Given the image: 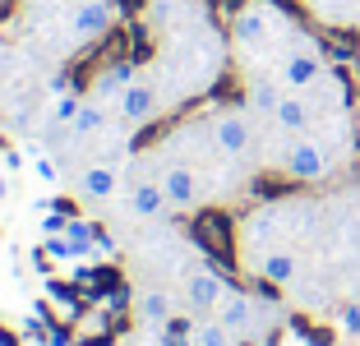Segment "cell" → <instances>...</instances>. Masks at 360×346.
<instances>
[{
    "mask_svg": "<svg viewBox=\"0 0 360 346\" xmlns=\"http://www.w3.org/2000/svg\"><path fill=\"white\" fill-rule=\"evenodd\" d=\"M79 106H84V102H79V97H60V102H56V120H60V125H75V115H79Z\"/></svg>",
    "mask_w": 360,
    "mask_h": 346,
    "instance_id": "obj_21",
    "label": "cell"
},
{
    "mask_svg": "<svg viewBox=\"0 0 360 346\" xmlns=\"http://www.w3.org/2000/svg\"><path fill=\"white\" fill-rule=\"evenodd\" d=\"M102 129H106V106L88 97V102L79 106V115H75V134H79V139H97Z\"/></svg>",
    "mask_w": 360,
    "mask_h": 346,
    "instance_id": "obj_17",
    "label": "cell"
},
{
    "mask_svg": "<svg viewBox=\"0 0 360 346\" xmlns=\"http://www.w3.org/2000/svg\"><path fill=\"white\" fill-rule=\"evenodd\" d=\"M65 241L75 245V250H88V241H93V226H88V222H70V226H65Z\"/></svg>",
    "mask_w": 360,
    "mask_h": 346,
    "instance_id": "obj_20",
    "label": "cell"
},
{
    "mask_svg": "<svg viewBox=\"0 0 360 346\" xmlns=\"http://www.w3.org/2000/svg\"><path fill=\"white\" fill-rule=\"evenodd\" d=\"M194 346H236V333L222 323V319H208V323H194Z\"/></svg>",
    "mask_w": 360,
    "mask_h": 346,
    "instance_id": "obj_18",
    "label": "cell"
},
{
    "mask_svg": "<svg viewBox=\"0 0 360 346\" xmlns=\"http://www.w3.org/2000/svg\"><path fill=\"white\" fill-rule=\"evenodd\" d=\"M171 14H176V0H153V5H148V19L158 23V28H167Z\"/></svg>",
    "mask_w": 360,
    "mask_h": 346,
    "instance_id": "obj_22",
    "label": "cell"
},
{
    "mask_svg": "<svg viewBox=\"0 0 360 346\" xmlns=\"http://www.w3.org/2000/svg\"><path fill=\"white\" fill-rule=\"evenodd\" d=\"M217 319H222V323L231 328L236 337L255 333V328H259V309H255V295H245V291H226V295H222V305H217Z\"/></svg>",
    "mask_w": 360,
    "mask_h": 346,
    "instance_id": "obj_10",
    "label": "cell"
},
{
    "mask_svg": "<svg viewBox=\"0 0 360 346\" xmlns=\"http://www.w3.org/2000/svg\"><path fill=\"white\" fill-rule=\"evenodd\" d=\"M226 291H231V286L212 273V268H199V273H190V282H185V300H190L194 314H212Z\"/></svg>",
    "mask_w": 360,
    "mask_h": 346,
    "instance_id": "obj_6",
    "label": "cell"
},
{
    "mask_svg": "<svg viewBox=\"0 0 360 346\" xmlns=\"http://www.w3.org/2000/svg\"><path fill=\"white\" fill-rule=\"evenodd\" d=\"M139 319H143V323H158V328H167L171 319V295L167 291H143L139 295Z\"/></svg>",
    "mask_w": 360,
    "mask_h": 346,
    "instance_id": "obj_15",
    "label": "cell"
},
{
    "mask_svg": "<svg viewBox=\"0 0 360 346\" xmlns=\"http://www.w3.org/2000/svg\"><path fill=\"white\" fill-rule=\"evenodd\" d=\"M273 19H277L273 5H245V10L236 14V23H231V37L240 46H264L268 32H273Z\"/></svg>",
    "mask_w": 360,
    "mask_h": 346,
    "instance_id": "obj_5",
    "label": "cell"
},
{
    "mask_svg": "<svg viewBox=\"0 0 360 346\" xmlns=\"http://www.w3.org/2000/svg\"><path fill=\"white\" fill-rule=\"evenodd\" d=\"M273 120L286 134H309V125H314V102H309L305 93H291V88H286L277 111H273Z\"/></svg>",
    "mask_w": 360,
    "mask_h": 346,
    "instance_id": "obj_9",
    "label": "cell"
},
{
    "mask_svg": "<svg viewBox=\"0 0 360 346\" xmlns=\"http://www.w3.org/2000/svg\"><path fill=\"white\" fill-rule=\"evenodd\" d=\"M356 217H360V194H356Z\"/></svg>",
    "mask_w": 360,
    "mask_h": 346,
    "instance_id": "obj_25",
    "label": "cell"
},
{
    "mask_svg": "<svg viewBox=\"0 0 360 346\" xmlns=\"http://www.w3.org/2000/svg\"><path fill=\"white\" fill-rule=\"evenodd\" d=\"M129 208H134V217H162V212L171 208L162 180H134V189H129Z\"/></svg>",
    "mask_w": 360,
    "mask_h": 346,
    "instance_id": "obj_12",
    "label": "cell"
},
{
    "mask_svg": "<svg viewBox=\"0 0 360 346\" xmlns=\"http://www.w3.org/2000/svg\"><path fill=\"white\" fill-rule=\"evenodd\" d=\"M282 93H286L282 84H268V79H259V84H250L245 102H250V111H259V115H273V111H277V102H282Z\"/></svg>",
    "mask_w": 360,
    "mask_h": 346,
    "instance_id": "obj_16",
    "label": "cell"
},
{
    "mask_svg": "<svg viewBox=\"0 0 360 346\" xmlns=\"http://www.w3.org/2000/svg\"><path fill=\"white\" fill-rule=\"evenodd\" d=\"M70 28H75L79 42H93L111 28V10H106V0H79L75 14H70Z\"/></svg>",
    "mask_w": 360,
    "mask_h": 346,
    "instance_id": "obj_11",
    "label": "cell"
},
{
    "mask_svg": "<svg viewBox=\"0 0 360 346\" xmlns=\"http://www.w3.org/2000/svg\"><path fill=\"white\" fill-rule=\"evenodd\" d=\"M134 84V65H111V70L102 74L93 84V102H102V106H111L116 111V102H120V93Z\"/></svg>",
    "mask_w": 360,
    "mask_h": 346,
    "instance_id": "obj_13",
    "label": "cell"
},
{
    "mask_svg": "<svg viewBox=\"0 0 360 346\" xmlns=\"http://www.w3.org/2000/svg\"><path fill=\"white\" fill-rule=\"evenodd\" d=\"M0 194H5V180H0Z\"/></svg>",
    "mask_w": 360,
    "mask_h": 346,
    "instance_id": "obj_26",
    "label": "cell"
},
{
    "mask_svg": "<svg viewBox=\"0 0 360 346\" xmlns=\"http://www.w3.org/2000/svg\"><path fill=\"white\" fill-rule=\"evenodd\" d=\"M32 171H37V180H46V185H56V180H60V167H56L51 158H37V162H32Z\"/></svg>",
    "mask_w": 360,
    "mask_h": 346,
    "instance_id": "obj_23",
    "label": "cell"
},
{
    "mask_svg": "<svg viewBox=\"0 0 360 346\" xmlns=\"http://www.w3.org/2000/svg\"><path fill=\"white\" fill-rule=\"evenodd\" d=\"M158 111H162V97H158V88L143 84V79H134L116 102V115L125 120V125H148Z\"/></svg>",
    "mask_w": 360,
    "mask_h": 346,
    "instance_id": "obj_4",
    "label": "cell"
},
{
    "mask_svg": "<svg viewBox=\"0 0 360 346\" xmlns=\"http://www.w3.org/2000/svg\"><path fill=\"white\" fill-rule=\"evenodd\" d=\"M208 129H212V148L222 158H245L250 143H255V129H250V115L245 111H217Z\"/></svg>",
    "mask_w": 360,
    "mask_h": 346,
    "instance_id": "obj_3",
    "label": "cell"
},
{
    "mask_svg": "<svg viewBox=\"0 0 360 346\" xmlns=\"http://www.w3.org/2000/svg\"><path fill=\"white\" fill-rule=\"evenodd\" d=\"M282 88H291V93H309V88L323 79V56H319L314 42H296L291 51L282 56Z\"/></svg>",
    "mask_w": 360,
    "mask_h": 346,
    "instance_id": "obj_2",
    "label": "cell"
},
{
    "mask_svg": "<svg viewBox=\"0 0 360 346\" xmlns=\"http://www.w3.org/2000/svg\"><path fill=\"white\" fill-rule=\"evenodd\" d=\"M65 226H70V222H65V217H46V222H42V231H51V236H60Z\"/></svg>",
    "mask_w": 360,
    "mask_h": 346,
    "instance_id": "obj_24",
    "label": "cell"
},
{
    "mask_svg": "<svg viewBox=\"0 0 360 346\" xmlns=\"http://www.w3.org/2000/svg\"><path fill=\"white\" fill-rule=\"evenodd\" d=\"M116 185H120V171L111 167V162H93V167H84L79 180H75L79 199H88V203H106L116 194Z\"/></svg>",
    "mask_w": 360,
    "mask_h": 346,
    "instance_id": "obj_8",
    "label": "cell"
},
{
    "mask_svg": "<svg viewBox=\"0 0 360 346\" xmlns=\"http://www.w3.org/2000/svg\"><path fill=\"white\" fill-rule=\"evenodd\" d=\"M338 333L342 337H360V305H342L338 309Z\"/></svg>",
    "mask_w": 360,
    "mask_h": 346,
    "instance_id": "obj_19",
    "label": "cell"
},
{
    "mask_svg": "<svg viewBox=\"0 0 360 346\" xmlns=\"http://www.w3.org/2000/svg\"><path fill=\"white\" fill-rule=\"evenodd\" d=\"M300 273V263L291 250H268L264 259H259V277H264L268 286H286V282H296Z\"/></svg>",
    "mask_w": 360,
    "mask_h": 346,
    "instance_id": "obj_14",
    "label": "cell"
},
{
    "mask_svg": "<svg viewBox=\"0 0 360 346\" xmlns=\"http://www.w3.org/2000/svg\"><path fill=\"white\" fill-rule=\"evenodd\" d=\"M162 189H167L171 208H180V212L199 208V176H194V167H180V162H171V167L162 171Z\"/></svg>",
    "mask_w": 360,
    "mask_h": 346,
    "instance_id": "obj_7",
    "label": "cell"
},
{
    "mask_svg": "<svg viewBox=\"0 0 360 346\" xmlns=\"http://www.w3.org/2000/svg\"><path fill=\"white\" fill-rule=\"evenodd\" d=\"M282 171L291 180H323L333 171V158H328V148L319 143V139H309V134H296L291 139V148H286V158H282Z\"/></svg>",
    "mask_w": 360,
    "mask_h": 346,
    "instance_id": "obj_1",
    "label": "cell"
}]
</instances>
